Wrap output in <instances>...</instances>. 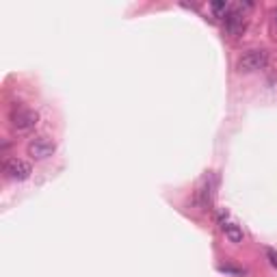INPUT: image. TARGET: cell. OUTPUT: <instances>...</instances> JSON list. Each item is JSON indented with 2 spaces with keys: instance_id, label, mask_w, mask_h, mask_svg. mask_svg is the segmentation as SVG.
<instances>
[{
  "instance_id": "obj_1",
  "label": "cell",
  "mask_w": 277,
  "mask_h": 277,
  "mask_svg": "<svg viewBox=\"0 0 277 277\" xmlns=\"http://www.w3.org/2000/svg\"><path fill=\"white\" fill-rule=\"evenodd\" d=\"M266 63H269V52L264 48H253V50H247L245 54L239 56L236 69L241 74H251V72H258V69H264Z\"/></svg>"
},
{
  "instance_id": "obj_2",
  "label": "cell",
  "mask_w": 277,
  "mask_h": 277,
  "mask_svg": "<svg viewBox=\"0 0 277 277\" xmlns=\"http://www.w3.org/2000/svg\"><path fill=\"white\" fill-rule=\"evenodd\" d=\"M251 3H245V5H236L232 7V11L225 15V33L230 37H241L247 28V15H245V9H251Z\"/></svg>"
},
{
  "instance_id": "obj_3",
  "label": "cell",
  "mask_w": 277,
  "mask_h": 277,
  "mask_svg": "<svg viewBox=\"0 0 277 277\" xmlns=\"http://www.w3.org/2000/svg\"><path fill=\"white\" fill-rule=\"evenodd\" d=\"M3 173L7 180H13V182H24L31 177L33 173V165L24 161V158H7L5 165H3Z\"/></svg>"
},
{
  "instance_id": "obj_4",
  "label": "cell",
  "mask_w": 277,
  "mask_h": 277,
  "mask_svg": "<svg viewBox=\"0 0 277 277\" xmlns=\"http://www.w3.org/2000/svg\"><path fill=\"white\" fill-rule=\"evenodd\" d=\"M26 152L31 158H35V161H46V158H50L56 152V143H54V138L42 134V136H35L28 141Z\"/></svg>"
},
{
  "instance_id": "obj_5",
  "label": "cell",
  "mask_w": 277,
  "mask_h": 277,
  "mask_svg": "<svg viewBox=\"0 0 277 277\" xmlns=\"http://www.w3.org/2000/svg\"><path fill=\"white\" fill-rule=\"evenodd\" d=\"M39 124V113L33 108H17L11 113V128L15 132H31Z\"/></svg>"
},
{
  "instance_id": "obj_6",
  "label": "cell",
  "mask_w": 277,
  "mask_h": 277,
  "mask_svg": "<svg viewBox=\"0 0 277 277\" xmlns=\"http://www.w3.org/2000/svg\"><path fill=\"white\" fill-rule=\"evenodd\" d=\"M214 191H216V175H214V173H208V175L204 177L202 186L197 189V195H195L197 206H200L202 210H206V208L212 204V200H214Z\"/></svg>"
},
{
  "instance_id": "obj_7",
  "label": "cell",
  "mask_w": 277,
  "mask_h": 277,
  "mask_svg": "<svg viewBox=\"0 0 277 277\" xmlns=\"http://www.w3.org/2000/svg\"><path fill=\"white\" fill-rule=\"evenodd\" d=\"M221 230H223V234H225V239L230 241V243H234V245H241V243L245 241V234H243V230H241V225L227 223V225L221 227Z\"/></svg>"
},
{
  "instance_id": "obj_8",
  "label": "cell",
  "mask_w": 277,
  "mask_h": 277,
  "mask_svg": "<svg viewBox=\"0 0 277 277\" xmlns=\"http://www.w3.org/2000/svg\"><path fill=\"white\" fill-rule=\"evenodd\" d=\"M210 7H212L214 17H223V19H225V15H227V13L232 11V5H227V3H212Z\"/></svg>"
},
{
  "instance_id": "obj_9",
  "label": "cell",
  "mask_w": 277,
  "mask_h": 277,
  "mask_svg": "<svg viewBox=\"0 0 277 277\" xmlns=\"http://www.w3.org/2000/svg\"><path fill=\"white\" fill-rule=\"evenodd\" d=\"M219 271H221V273H227V275H234V277L245 275L243 269H236V266H232V264H219Z\"/></svg>"
},
{
  "instance_id": "obj_10",
  "label": "cell",
  "mask_w": 277,
  "mask_h": 277,
  "mask_svg": "<svg viewBox=\"0 0 277 277\" xmlns=\"http://www.w3.org/2000/svg\"><path fill=\"white\" fill-rule=\"evenodd\" d=\"M227 216H230V214H227V210H225V208H221V210L216 212V223H219L221 227L227 225V223H230V221H227Z\"/></svg>"
},
{
  "instance_id": "obj_11",
  "label": "cell",
  "mask_w": 277,
  "mask_h": 277,
  "mask_svg": "<svg viewBox=\"0 0 277 277\" xmlns=\"http://www.w3.org/2000/svg\"><path fill=\"white\" fill-rule=\"evenodd\" d=\"M266 258H269V262H271L273 269H277V251L273 249V247H269V249H266Z\"/></svg>"
},
{
  "instance_id": "obj_12",
  "label": "cell",
  "mask_w": 277,
  "mask_h": 277,
  "mask_svg": "<svg viewBox=\"0 0 277 277\" xmlns=\"http://www.w3.org/2000/svg\"><path fill=\"white\" fill-rule=\"evenodd\" d=\"M275 22H277V13H275Z\"/></svg>"
}]
</instances>
